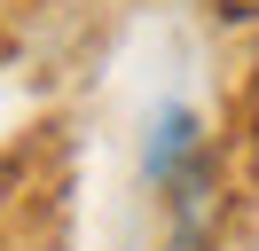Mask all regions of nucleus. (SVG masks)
Instances as JSON below:
<instances>
[{
  "instance_id": "2",
  "label": "nucleus",
  "mask_w": 259,
  "mask_h": 251,
  "mask_svg": "<svg viewBox=\"0 0 259 251\" xmlns=\"http://www.w3.org/2000/svg\"><path fill=\"white\" fill-rule=\"evenodd\" d=\"M212 157V141H204V118H196L189 102H173V110H157V126H149V149H142V173H149V188H173L189 165H204Z\"/></svg>"
},
{
  "instance_id": "3",
  "label": "nucleus",
  "mask_w": 259,
  "mask_h": 251,
  "mask_svg": "<svg viewBox=\"0 0 259 251\" xmlns=\"http://www.w3.org/2000/svg\"><path fill=\"white\" fill-rule=\"evenodd\" d=\"M220 16H236V24H251V16H259V0H220Z\"/></svg>"
},
{
  "instance_id": "1",
  "label": "nucleus",
  "mask_w": 259,
  "mask_h": 251,
  "mask_svg": "<svg viewBox=\"0 0 259 251\" xmlns=\"http://www.w3.org/2000/svg\"><path fill=\"white\" fill-rule=\"evenodd\" d=\"M212 228H220V165L204 157L165 188V251H212Z\"/></svg>"
}]
</instances>
